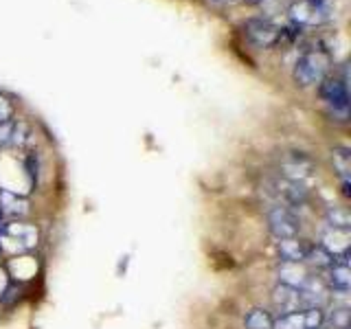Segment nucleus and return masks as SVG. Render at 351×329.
<instances>
[{
    "instance_id": "obj_4",
    "label": "nucleus",
    "mask_w": 351,
    "mask_h": 329,
    "mask_svg": "<svg viewBox=\"0 0 351 329\" xmlns=\"http://www.w3.org/2000/svg\"><path fill=\"white\" fill-rule=\"evenodd\" d=\"M268 228L277 239L296 237V235H299V230H301V219L290 206L277 204V206H272L268 211Z\"/></svg>"
},
{
    "instance_id": "obj_5",
    "label": "nucleus",
    "mask_w": 351,
    "mask_h": 329,
    "mask_svg": "<svg viewBox=\"0 0 351 329\" xmlns=\"http://www.w3.org/2000/svg\"><path fill=\"white\" fill-rule=\"evenodd\" d=\"M325 323V312L321 307H307L301 312L283 314L274 321V329H321Z\"/></svg>"
},
{
    "instance_id": "obj_20",
    "label": "nucleus",
    "mask_w": 351,
    "mask_h": 329,
    "mask_svg": "<svg viewBox=\"0 0 351 329\" xmlns=\"http://www.w3.org/2000/svg\"><path fill=\"white\" fill-rule=\"evenodd\" d=\"M9 119H14V106L7 97L0 95V123H5Z\"/></svg>"
},
{
    "instance_id": "obj_18",
    "label": "nucleus",
    "mask_w": 351,
    "mask_h": 329,
    "mask_svg": "<svg viewBox=\"0 0 351 329\" xmlns=\"http://www.w3.org/2000/svg\"><path fill=\"white\" fill-rule=\"evenodd\" d=\"M244 327L246 329H274V318L266 310H250L244 318Z\"/></svg>"
},
{
    "instance_id": "obj_13",
    "label": "nucleus",
    "mask_w": 351,
    "mask_h": 329,
    "mask_svg": "<svg viewBox=\"0 0 351 329\" xmlns=\"http://www.w3.org/2000/svg\"><path fill=\"white\" fill-rule=\"evenodd\" d=\"M29 211V202L25 197H18L16 193L0 191V213L5 217H22Z\"/></svg>"
},
{
    "instance_id": "obj_1",
    "label": "nucleus",
    "mask_w": 351,
    "mask_h": 329,
    "mask_svg": "<svg viewBox=\"0 0 351 329\" xmlns=\"http://www.w3.org/2000/svg\"><path fill=\"white\" fill-rule=\"evenodd\" d=\"M329 66H332V58H329L327 51L323 49L307 51L301 55L299 62L294 66V82L303 88L321 84L325 80Z\"/></svg>"
},
{
    "instance_id": "obj_6",
    "label": "nucleus",
    "mask_w": 351,
    "mask_h": 329,
    "mask_svg": "<svg viewBox=\"0 0 351 329\" xmlns=\"http://www.w3.org/2000/svg\"><path fill=\"white\" fill-rule=\"evenodd\" d=\"M244 36L248 38L250 44H255L257 49H270L279 44L281 29H277L268 20L255 18V20H248L244 25Z\"/></svg>"
},
{
    "instance_id": "obj_8",
    "label": "nucleus",
    "mask_w": 351,
    "mask_h": 329,
    "mask_svg": "<svg viewBox=\"0 0 351 329\" xmlns=\"http://www.w3.org/2000/svg\"><path fill=\"white\" fill-rule=\"evenodd\" d=\"M314 162L310 156H305L301 151H290L288 156L281 160V175L285 180L292 182H303L307 175L312 173Z\"/></svg>"
},
{
    "instance_id": "obj_2",
    "label": "nucleus",
    "mask_w": 351,
    "mask_h": 329,
    "mask_svg": "<svg viewBox=\"0 0 351 329\" xmlns=\"http://www.w3.org/2000/svg\"><path fill=\"white\" fill-rule=\"evenodd\" d=\"M332 0H299L292 5L290 16L296 27H312L332 18Z\"/></svg>"
},
{
    "instance_id": "obj_22",
    "label": "nucleus",
    "mask_w": 351,
    "mask_h": 329,
    "mask_svg": "<svg viewBox=\"0 0 351 329\" xmlns=\"http://www.w3.org/2000/svg\"><path fill=\"white\" fill-rule=\"evenodd\" d=\"M246 3H250V5H259V3H263V0H246Z\"/></svg>"
},
{
    "instance_id": "obj_21",
    "label": "nucleus",
    "mask_w": 351,
    "mask_h": 329,
    "mask_svg": "<svg viewBox=\"0 0 351 329\" xmlns=\"http://www.w3.org/2000/svg\"><path fill=\"white\" fill-rule=\"evenodd\" d=\"M27 169H29L31 180L36 182V178H38V156H29L27 158Z\"/></svg>"
},
{
    "instance_id": "obj_19",
    "label": "nucleus",
    "mask_w": 351,
    "mask_h": 329,
    "mask_svg": "<svg viewBox=\"0 0 351 329\" xmlns=\"http://www.w3.org/2000/svg\"><path fill=\"white\" fill-rule=\"evenodd\" d=\"M325 321L332 325V329H349V307L338 305L332 310V314L325 316Z\"/></svg>"
},
{
    "instance_id": "obj_11",
    "label": "nucleus",
    "mask_w": 351,
    "mask_h": 329,
    "mask_svg": "<svg viewBox=\"0 0 351 329\" xmlns=\"http://www.w3.org/2000/svg\"><path fill=\"white\" fill-rule=\"evenodd\" d=\"M277 250L283 263H303L307 257V250H310V244L299 237H288V239H279Z\"/></svg>"
},
{
    "instance_id": "obj_14",
    "label": "nucleus",
    "mask_w": 351,
    "mask_h": 329,
    "mask_svg": "<svg viewBox=\"0 0 351 329\" xmlns=\"http://www.w3.org/2000/svg\"><path fill=\"white\" fill-rule=\"evenodd\" d=\"M279 279L285 285H292V288H303L312 277L307 274V270H303L301 263H283L279 268Z\"/></svg>"
},
{
    "instance_id": "obj_16",
    "label": "nucleus",
    "mask_w": 351,
    "mask_h": 329,
    "mask_svg": "<svg viewBox=\"0 0 351 329\" xmlns=\"http://www.w3.org/2000/svg\"><path fill=\"white\" fill-rule=\"evenodd\" d=\"M305 261L312 263V266H316V268H329V266H334L336 257L323 244H310Z\"/></svg>"
},
{
    "instance_id": "obj_3",
    "label": "nucleus",
    "mask_w": 351,
    "mask_h": 329,
    "mask_svg": "<svg viewBox=\"0 0 351 329\" xmlns=\"http://www.w3.org/2000/svg\"><path fill=\"white\" fill-rule=\"evenodd\" d=\"M11 246L5 248V252H27L38 244V228H33L31 224L22 222H11L0 228V248L5 244Z\"/></svg>"
},
{
    "instance_id": "obj_17",
    "label": "nucleus",
    "mask_w": 351,
    "mask_h": 329,
    "mask_svg": "<svg viewBox=\"0 0 351 329\" xmlns=\"http://www.w3.org/2000/svg\"><path fill=\"white\" fill-rule=\"evenodd\" d=\"M327 224L334 230H349L351 228V215L345 206H329L325 213Z\"/></svg>"
},
{
    "instance_id": "obj_12",
    "label": "nucleus",
    "mask_w": 351,
    "mask_h": 329,
    "mask_svg": "<svg viewBox=\"0 0 351 329\" xmlns=\"http://www.w3.org/2000/svg\"><path fill=\"white\" fill-rule=\"evenodd\" d=\"M325 281L334 292L347 294L349 288H351V270H349V266H347V263H334V266H329Z\"/></svg>"
},
{
    "instance_id": "obj_10",
    "label": "nucleus",
    "mask_w": 351,
    "mask_h": 329,
    "mask_svg": "<svg viewBox=\"0 0 351 329\" xmlns=\"http://www.w3.org/2000/svg\"><path fill=\"white\" fill-rule=\"evenodd\" d=\"M29 127L22 121L9 119L5 123H0V145L3 147H20L29 141Z\"/></svg>"
},
{
    "instance_id": "obj_15",
    "label": "nucleus",
    "mask_w": 351,
    "mask_h": 329,
    "mask_svg": "<svg viewBox=\"0 0 351 329\" xmlns=\"http://www.w3.org/2000/svg\"><path fill=\"white\" fill-rule=\"evenodd\" d=\"M332 158H334V167L338 169L340 178H343L345 193L349 195V171H351V156H349V149H345V147H336V149L332 151Z\"/></svg>"
},
{
    "instance_id": "obj_7",
    "label": "nucleus",
    "mask_w": 351,
    "mask_h": 329,
    "mask_svg": "<svg viewBox=\"0 0 351 329\" xmlns=\"http://www.w3.org/2000/svg\"><path fill=\"white\" fill-rule=\"evenodd\" d=\"M318 93H321V99L332 112H340L343 117H347L349 95H347V86L343 82L340 80H323Z\"/></svg>"
},
{
    "instance_id": "obj_9",
    "label": "nucleus",
    "mask_w": 351,
    "mask_h": 329,
    "mask_svg": "<svg viewBox=\"0 0 351 329\" xmlns=\"http://www.w3.org/2000/svg\"><path fill=\"white\" fill-rule=\"evenodd\" d=\"M272 305H274V310L279 312V316L292 314V312H301L303 310V305H301V290L292 288V285L279 283L277 288L272 290Z\"/></svg>"
}]
</instances>
